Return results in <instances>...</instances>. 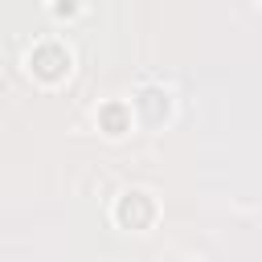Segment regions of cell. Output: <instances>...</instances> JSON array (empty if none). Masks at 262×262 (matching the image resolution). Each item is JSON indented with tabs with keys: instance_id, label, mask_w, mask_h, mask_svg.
Listing matches in <instances>:
<instances>
[{
	"instance_id": "cell-1",
	"label": "cell",
	"mask_w": 262,
	"mask_h": 262,
	"mask_svg": "<svg viewBox=\"0 0 262 262\" xmlns=\"http://www.w3.org/2000/svg\"><path fill=\"white\" fill-rule=\"evenodd\" d=\"M29 70H33L41 82H57V78L70 74V49H66L61 41H41V45H33V53H29Z\"/></svg>"
},
{
	"instance_id": "cell-2",
	"label": "cell",
	"mask_w": 262,
	"mask_h": 262,
	"mask_svg": "<svg viewBox=\"0 0 262 262\" xmlns=\"http://www.w3.org/2000/svg\"><path fill=\"white\" fill-rule=\"evenodd\" d=\"M115 221H119L123 229H147V225L156 221V201H151L143 188H131V192L119 196V205H115Z\"/></svg>"
},
{
	"instance_id": "cell-3",
	"label": "cell",
	"mask_w": 262,
	"mask_h": 262,
	"mask_svg": "<svg viewBox=\"0 0 262 262\" xmlns=\"http://www.w3.org/2000/svg\"><path fill=\"white\" fill-rule=\"evenodd\" d=\"M168 90H160V86H143L139 90V98H135V111L143 115V123H160L164 115H168Z\"/></svg>"
},
{
	"instance_id": "cell-4",
	"label": "cell",
	"mask_w": 262,
	"mask_h": 262,
	"mask_svg": "<svg viewBox=\"0 0 262 262\" xmlns=\"http://www.w3.org/2000/svg\"><path fill=\"white\" fill-rule=\"evenodd\" d=\"M98 123H102L106 135H123V131L131 127V106H123V102H106V106L98 111Z\"/></svg>"
}]
</instances>
